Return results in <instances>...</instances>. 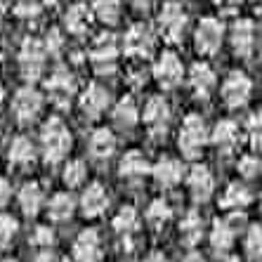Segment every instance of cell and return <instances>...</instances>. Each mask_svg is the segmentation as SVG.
Segmentation results:
<instances>
[{"label":"cell","instance_id":"obj_1","mask_svg":"<svg viewBox=\"0 0 262 262\" xmlns=\"http://www.w3.org/2000/svg\"><path fill=\"white\" fill-rule=\"evenodd\" d=\"M40 154L48 163H59L69 156L73 146L71 130L59 116H52L50 121H45L43 130H40Z\"/></svg>","mask_w":262,"mask_h":262},{"label":"cell","instance_id":"obj_2","mask_svg":"<svg viewBox=\"0 0 262 262\" xmlns=\"http://www.w3.org/2000/svg\"><path fill=\"white\" fill-rule=\"evenodd\" d=\"M189 31V12L180 0H168L163 3L156 17V33L163 38L165 43L177 45L182 43Z\"/></svg>","mask_w":262,"mask_h":262},{"label":"cell","instance_id":"obj_3","mask_svg":"<svg viewBox=\"0 0 262 262\" xmlns=\"http://www.w3.org/2000/svg\"><path fill=\"white\" fill-rule=\"evenodd\" d=\"M121 52L123 48L118 43V38L109 31H104V33H97L88 45V61L99 76H111L118 69Z\"/></svg>","mask_w":262,"mask_h":262},{"label":"cell","instance_id":"obj_4","mask_svg":"<svg viewBox=\"0 0 262 262\" xmlns=\"http://www.w3.org/2000/svg\"><path fill=\"white\" fill-rule=\"evenodd\" d=\"M48 48H45L43 38H24V43L19 45L17 52V64H19V73L26 83H36L45 76V67H48Z\"/></svg>","mask_w":262,"mask_h":262},{"label":"cell","instance_id":"obj_5","mask_svg":"<svg viewBox=\"0 0 262 262\" xmlns=\"http://www.w3.org/2000/svg\"><path fill=\"white\" fill-rule=\"evenodd\" d=\"M208 144H210V130H208L206 121L199 114H189L180 125V133H177V146H180L182 156L196 161Z\"/></svg>","mask_w":262,"mask_h":262},{"label":"cell","instance_id":"obj_6","mask_svg":"<svg viewBox=\"0 0 262 262\" xmlns=\"http://www.w3.org/2000/svg\"><path fill=\"white\" fill-rule=\"evenodd\" d=\"M121 48H123V55L135 61L149 59L154 55V50H156V31L149 24H144V21H135L123 33Z\"/></svg>","mask_w":262,"mask_h":262},{"label":"cell","instance_id":"obj_7","mask_svg":"<svg viewBox=\"0 0 262 262\" xmlns=\"http://www.w3.org/2000/svg\"><path fill=\"white\" fill-rule=\"evenodd\" d=\"M227 40V26L220 17H203L194 26V48L199 55L213 57L217 55Z\"/></svg>","mask_w":262,"mask_h":262},{"label":"cell","instance_id":"obj_8","mask_svg":"<svg viewBox=\"0 0 262 262\" xmlns=\"http://www.w3.org/2000/svg\"><path fill=\"white\" fill-rule=\"evenodd\" d=\"M45 95L57 109L71 106V102L78 95V85H76V78L69 71V67H57L50 71L48 80H45Z\"/></svg>","mask_w":262,"mask_h":262},{"label":"cell","instance_id":"obj_9","mask_svg":"<svg viewBox=\"0 0 262 262\" xmlns=\"http://www.w3.org/2000/svg\"><path fill=\"white\" fill-rule=\"evenodd\" d=\"M151 76L163 90H175V88L184 80L187 71H184V64H182V59L177 57V52L163 50V52H159L156 59H154Z\"/></svg>","mask_w":262,"mask_h":262},{"label":"cell","instance_id":"obj_10","mask_svg":"<svg viewBox=\"0 0 262 262\" xmlns=\"http://www.w3.org/2000/svg\"><path fill=\"white\" fill-rule=\"evenodd\" d=\"M10 106H12L14 121L21 123V125H31V123H36L38 116L43 114L45 97L29 83V85L19 88V90L14 92L12 104H10Z\"/></svg>","mask_w":262,"mask_h":262},{"label":"cell","instance_id":"obj_11","mask_svg":"<svg viewBox=\"0 0 262 262\" xmlns=\"http://www.w3.org/2000/svg\"><path fill=\"white\" fill-rule=\"evenodd\" d=\"M227 40L232 45V52L238 59H250L257 45V26L248 17H236L229 31H227Z\"/></svg>","mask_w":262,"mask_h":262},{"label":"cell","instance_id":"obj_12","mask_svg":"<svg viewBox=\"0 0 262 262\" xmlns=\"http://www.w3.org/2000/svg\"><path fill=\"white\" fill-rule=\"evenodd\" d=\"M170 104L163 95H154V97L146 99L144 109H142V123H144V128L149 130L151 137H165L168 128H170Z\"/></svg>","mask_w":262,"mask_h":262},{"label":"cell","instance_id":"obj_13","mask_svg":"<svg viewBox=\"0 0 262 262\" xmlns=\"http://www.w3.org/2000/svg\"><path fill=\"white\" fill-rule=\"evenodd\" d=\"M253 95V80L244 71H229L227 78L222 80L220 88V97L229 109H244Z\"/></svg>","mask_w":262,"mask_h":262},{"label":"cell","instance_id":"obj_14","mask_svg":"<svg viewBox=\"0 0 262 262\" xmlns=\"http://www.w3.org/2000/svg\"><path fill=\"white\" fill-rule=\"evenodd\" d=\"M111 97H109V90L99 83H90L85 85V90L78 95V106L83 111V116L90 118V121H97V118L104 116V111L109 109Z\"/></svg>","mask_w":262,"mask_h":262},{"label":"cell","instance_id":"obj_15","mask_svg":"<svg viewBox=\"0 0 262 262\" xmlns=\"http://www.w3.org/2000/svg\"><path fill=\"white\" fill-rule=\"evenodd\" d=\"M95 21H97V17L92 12V5H85V3H73L64 12V31L73 38L88 36Z\"/></svg>","mask_w":262,"mask_h":262},{"label":"cell","instance_id":"obj_16","mask_svg":"<svg viewBox=\"0 0 262 262\" xmlns=\"http://www.w3.org/2000/svg\"><path fill=\"white\" fill-rule=\"evenodd\" d=\"M184 180H187V189H189L191 199H194L196 203H203L213 196L215 177H213V172H210V168L194 163L189 168V172L184 175Z\"/></svg>","mask_w":262,"mask_h":262},{"label":"cell","instance_id":"obj_17","mask_svg":"<svg viewBox=\"0 0 262 262\" xmlns=\"http://www.w3.org/2000/svg\"><path fill=\"white\" fill-rule=\"evenodd\" d=\"M187 83H189L191 92L199 99H208L213 95L215 88H217V76H215L213 67L208 61H196L187 71Z\"/></svg>","mask_w":262,"mask_h":262},{"label":"cell","instance_id":"obj_18","mask_svg":"<svg viewBox=\"0 0 262 262\" xmlns=\"http://www.w3.org/2000/svg\"><path fill=\"white\" fill-rule=\"evenodd\" d=\"M241 137H244V128H238L236 123L229 121V118L220 121L213 128V133H210V142H213L215 149H217L220 154H225V156L236 151L238 144H241Z\"/></svg>","mask_w":262,"mask_h":262},{"label":"cell","instance_id":"obj_19","mask_svg":"<svg viewBox=\"0 0 262 262\" xmlns=\"http://www.w3.org/2000/svg\"><path fill=\"white\" fill-rule=\"evenodd\" d=\"M104 246L95 229H83L73 241V260L76 262H102Z\"/></svg>","mask_w":262,"mask_h":262},{"label":"cell","instance_id":"obj_20","mask_svg":"<svg viewBox=\"0 0 262 262\" xmlns=\"http://www.w3.org/2000/svg\"><path fill=\"white\" fill-rule=\"evenodd\" d=\"M38 149L40 146H36V142L31 140L29 135H17L12 144H10V149H7V159L19 170H29V168H33V163L38 159Z\"/></svg>","mask_w":262,"mask_h":262},{"label":"cell","instance_id":"obj_21","mask_svg":"<svg viewBox=\"0 0 262 262\" xmlns=\"http://www.w3.org/2000/svg\"><path fill=\"white\" fill-rule=\"evenodd\" d=\"M78 208L85 217H99V215L106 213V208H109V194L104 189V184H99V182L88 184L85 189H83V194H80Z\"/></svg>","mask_w":262,"mask_h":262},{"label":"cell","instance_id":"obj_22","mask_svg":"<svg viewBox=\"0 0 262 262\" xmlns=\"http://www.w3.org/2000/svg\"><path fill=\"white\" fill-rule=\"evenodd\" d=\"M151 161L144 156V151H140V149H130V151L123 154L121 163H118V172H121L123 180H130V182H135V180H142V177L151 175Z\"/></svg>","mask_w":262,"mask_h":262},{"label":"cell","instance_id":"obj_23","mask_svg":"<svg viewBox=\"0 0 262 262\" xmlns=\"http://www.w3.org/2000/svg\"><path fill=\"white\" fill-rule=\"evenodd\" d=\"M151 175H154V180H156L159 187L172 189V187H177V184L182 182L184 168L177 159H172V156H163V159H159L156 163H154Z\"/></svg>","mask_w":262,"mask_h":262},{"label":"cell","instance_id":"obj_24","mask_svg":"<svg viewBox=\"0 0 262 262\" xmlns=\"http://www.w3.org/2000/svg\"><path fill=\"white\" fill-rule=\"evenodd\" d=\"M17 203L21 208V213L26 217H36L40 213V208L45 203V191L38 182H26L21 184V189L17 191Z\"/></svg>","mask_w":262,"mask_h":262},{"label":"cell","instance_id":"obj_25","mask_svg":"<svg viewBox=\"0 0 262 262\" xmlns=\"http://www.w3.org/2000/svg\"><path fill=\"white\" fill-rule=\"evenodd\" d=\"M90 154L92 159L97 161H109L114 154H116V146H118V140L114 130L111 128H97L95 133L90 135Z\"/></svg>","mask_w":262,"mask_h":262},{"label":"cell","instance_id":"obj_26","mask_svg":"<svg viewBox=\"0 0 262 262\" xmlns=\"http://www.w3.org/2000/svg\"><path fill=\"white\" fill-rule=\"evenodd\" d=\"M111 118L116 123V128L130 130L142 121V111L137 109V102L133 97H121L111 109Z\"/></svg>","mask_w":262,"mask_h":262},{"label":"cell","instance_id":"obj_27","mask_svg":"<svg viewBox=\"0 0 262 262\" xmlns=\"http://www.w3.org/2000/svg\"><path fill=\"white\" fill-rule=\"evenodd\" d=\"M78 201L73 199L71 191H57L48 201V215L52 222H69L76 215Z\"/></svg>","mask_w":262,"mask_h":262},{"label":"cell","instance_id":"obj_28","mask_svg":"<svg viewBox=\"0 0 262 262\" xmlns=\"http://www.w3.org/2000/svg\"><path fill=\"white\" fill-rule=\"evenodd\" d=\"M236 217H227V220H217L210 229V246L217 253H227L234 246V236H236Z\"/></svg>","mask_w":262,"mask_h":262},{"label":"cell","instance_id":"obj_29","mask_svg":"<svg viewBox=\"0 0 262 262\" xmlns=\"http://www.w3.org/2000/svg\"><path fill=\"white\" fill-rule=\"evenodd\" d=\"M203 236V217L196 210H189L180 220V238L187 246H196Z\"/></svg>","mask_w":262,"mask_h":262},{"label":"cell","instance_id":"obj_30","mask_svg":"<svg viewBox=\"0 0 262 262\" xmlns=\"http://www.w3.org/2000/svg\"><path fill=\"white\" fill-rule=\"evenodd\" d=\"M92 12L99 24L114 26L123 14V0H92Z\"/></svg>","mask_w":262,"mask_h":262},{"label":"cell","instance_id":"obj_31","mask_svg":"<svg viewBox=\"0 0 262 262\" xmlns=\"http://www.w3.org/2000/svg\"><path fill=\"white\" fill-rule=\"evenodd\" d=\"M144 220H146V225L151 227V229L161 232V229H165V227L170 225L172 208L168 206L163 199H156V201L149 203V208H146V213H144Z\"/></svg>","mask_w":262,"mask_h":262},{"label":"cell","instance_id":"obj_32","mask_svg":"<svg viewBox=\"0 0 262 262\" xmlns=\"http://www.w3.org/2000/svg\"><path fill=\"white\" fill-rule=\"evenodd\" d=\"M220 203H222V208H227V210H236L238 213L241 208H246L250 203V194H248V189H246L244 184L232 182L225 191H222Z\"/></svg>","mask_w":262,"mask_h":262},{"label":"cell","instance_id":"obj_33","mask_svg":"<svg viewBox=\"0 0 262 262\" xmlns=\"http://www.w3.org/2000/svg\"><path fill=\"white\" fill-rule=\"evenodd\" d=\"M140 227V213L135 210L133 206H123L116 215H114V229H116L121 236L130 238Z\"/></svg>","mask_w":262,"mask_h":262},{"label":"cell","instance_id":"obj_34","mask_svg":"<svg viewBox=\"0 0 262 262\" xmlns=\"http://www.w3.org/2000/svg\"><path fill=\"white\" fill-rule=\"evenodd\" d=\"M61 180H64V184H67L69 189H78L88 180V165L80 159L67 161V163H64V170H61Z\"/></svg>","mask_w":262,"mask_h":262},{"label":"cell","instance_id":"obj_35","mask_svg":"<svg viewBox=\"0 0 262 262\" xmlns=\"http://www.w3.org/2000/svg\"><path fill=\"white\" fill-rule=\"evenodd\" d=\"M45 12L43 0H14L12 3V14L21 21H38Z\"/></svg>","mask_w":262,"mask_h":262},{"label":"cell","instance_id":"obj_36","mask_svg":"<svg viewBox=\"0 0 262 262\" xmlns=\"http://www.w3.org/2000/svg\"><path fill=\"white\" fill-rule=\"evenodd\" d=\"M29 244L33 246L38 253H43V255L48 257L50 250H52V246H55V234H52V229H50V227L40 225V227H36V229H33V234L29 236Z\"/></svg>","mask_w":262,"mask_h":262},{"label":"cell","instance_id":"obj_37","mask_svg":"<svg viewBox=\"0 0 262 262\" xmlns=\"http://www.w3.org/2000/svg\"><path fill=\"white\" fill-rule=\"evenodd\" d=\"M244 137L250 146H262V114L253 111L244 121Z\"/></svg>","mask_w":262,"mask_h":262},{"label":"cell","instance_id":"obj_38","mask_svg":"<svg viewBox=\"0 0 262 262\" xmlns=\"http://www.w3.org/2000/svg\"><path fill=\"white\" fill-rule=\"evenodd\" d=\"M67 31H61V29H48V33H45L43 38V43L45 48H48L50 57H59L64 50H67Z\"/></svg>","mask_w":262,"mask_h":262},{"label":"cell","instance_id":"obj_39","mask_svg":"<svg viewBox=\"0 0 262 262\" xmlns=\"http://www.w3.org/2000/svg\"><path fill=\"white\" fill-rule=\"evenodd\" d=\"M19 232V222L17 217L7 213H0V248H7V246L12 244V238L17 236Z\"/></svg>","mask_w":262,"mask_h":262},{"label":"cell","instance_id":"obj_40","mask_svg":"<svg viewBox=\"0 0 262 262\" xmlns=\"http://www.w3.org/2000/svg\"><path fill=\"white\" fill-rule=\"evenodd\" d=\"M246 253L250 257H262V227L260 225H253L246 234Z\"/></svg>","mask_w":262,"mask_h":262},{"label":"cell","instance_id":"obj_41","mask_svg":"<svg viewBox=\"0 0 262 262\" xmlns=\"http://www.w3.org/2000/svg\"><path fill=\"white\" fill-rule=\"evenodd\" d=\"M236 168L244 177H255L257 170L262 168V161H257V156H253V154H244V156L238 159Z\"/></svg>","mask_w":262,"mask_h":262},{"label":"cell","instance_id":"obj_42","mask_svg":"<svg viewBox=\"0 0 262 262\" xmlns=\"http://www.w3.org/2000/svg\"><path fill=\"white\" fill-rule=\"evenodd\" d=\"M244 3L246 0H213L215 10H217L220 14H225V17H234V14H238V10H241Z\"/></svg>","mask_w":262,"mask_h":262},{"label":"cell","instance_id":"obj_43","mask_svg":"<svg viewBox=\"0 0 262 262\" xmlns=\"http://www.w3.org/2000/svg\"><path fill=\"white\" fill-rule=\"evenodd\" d=\"M12 199V184L7 182L5 177H0V208H5Z\"/></svg>","mask_w":262,"mask_h":262},{"label":"cell","instance_id":"obj_44","mask_svg":"<svg viewBox=\"0 0 262 262\" xmlns=\"http://www.w3.org/2000/svg\"><path fill=\"white\" fill-rule=\"evenodd\" d=\"M142 262H170V260H168V257H165L163 253H159V250H154V253H149V255H146Z\"/></svg>","mask_w":262,"mask_h":262},{"label":"cell","instance_id":"obj_45","mask_svg":"<svg viewBox=\"0 0 262 262\" xmlns=\"http://www.w3.org/2000/svg\"><path fill=\"white\" fill-rule=\"evenodd\" d=\"M128 3L135 10H149V7L154 5V0H128Z\"/></svg>","mask_w":262,"mask_h":262},{"label":"cell","instance_id":"obj_46","mask_svg":"<svg viewBox=\"0 0 262 262\" xmlns=\"http://www.w3.org/2000/svg\"><path fill=\"white\" fill-rule=\"evenodd\" d=\"M182 262H206V257H203L201 253H196V250H189V253L182 257Z\"/></svg>","mask_w":262,"mask_h":262},{"label":"cell","instance_id":"obj_47","mask_svg":"<svg viewBox=\"0 0 262 262\" xmlns=\"http://www.w3.org/2000/svg\"><path fill=\"white\" fill-rule=\"evenodd\" d=\"M10 10H12V5H10V3H7V0H0V19L5 17V14L10 12Z\"/></svg>","mask_w":262,"mask_h":262},{"label":"cell","instance_id":"obj_48","mask_svg":"<svg viewBox=\"0 0 262 262\" xmlns=\"http://www.w3.org/2000/svg\"><path fill=\"white\" fill-rule=\"evenodd\" d=\"M5 106V88H3V83H0V109Z\"/></svg>","mask_w":262,"mask_h":262},{"label":"cell","instance_id":"obj_49","mask_svg":"<svg viewBox=\"0 0 262 262\" xmlns=\"http://www.w3.org/2000/svg\"><path fill=\"white\" fill-rule=\"evenodd\" d=\"M220 262H241V260L234 255H225V257H220Z\"/></svg>","mask_w":262,"mask_h":262},{"label":"cell","instance_id":"obj_50","mask_svg":"<svg viewBox=\"0 0 262 262\" xmlns=\"http://www.w3.org/2000/svg\"><path fill=\"white\" fill-rule=\"evenodd\" d=\"M3 57H5V45H3V38H0V64H3Z\"/></svg>","mask_w":262,"mask_h":262},{"label":"cell","instance_id":"obj_51","mask_svg":"<svg viewBox=\"0 0 262 262\" xmlns=\"http://www.w3.org/2000/svg\"><path fill=\"white\" fill-rule=\"evenodd\" d=\"M43 3H45V7H55L59 0H43Z\"/></svg>","mask_w":262,"mask_h":262},{"label":"cell","instance_id":"obj_52","mask_svg":"<svg viewBox=\"0 0 262 262\" xmlns=\"http://www.w3.org/2000/svg\"><path fill=\"white\" fill-rule=\"evenodd\" d=\"M250 3H253V5H255L257 10H260V7H262V0H250Z\"/></svg>","mask_w":262,"mask_h":262},{"label":"cell","instance_id":"obj_53","mask_svg":"<svg viewBox=\"0 0 262 262\" xmlns=\"http://www.w3.org/2000/svg\"><path fill=\"white\" fill-rule=\"evenodd\" d=\"M3 262H17V260H3Z\"/></svg>","mask_w":262,"mask_h":262},{"label":"cell","instance_id":"obj_54","mask_svg":"<svg viewBox=\"0 0 262 262\" xmlns=\"http://www.w3.org/2000/svg\"><path fill=\"white\" fill-rule=\"evenodd\" d=\"M260 208H262V196H260Z\"/></svg>","mask_w":262,"mask_h":262}]
</instances>
